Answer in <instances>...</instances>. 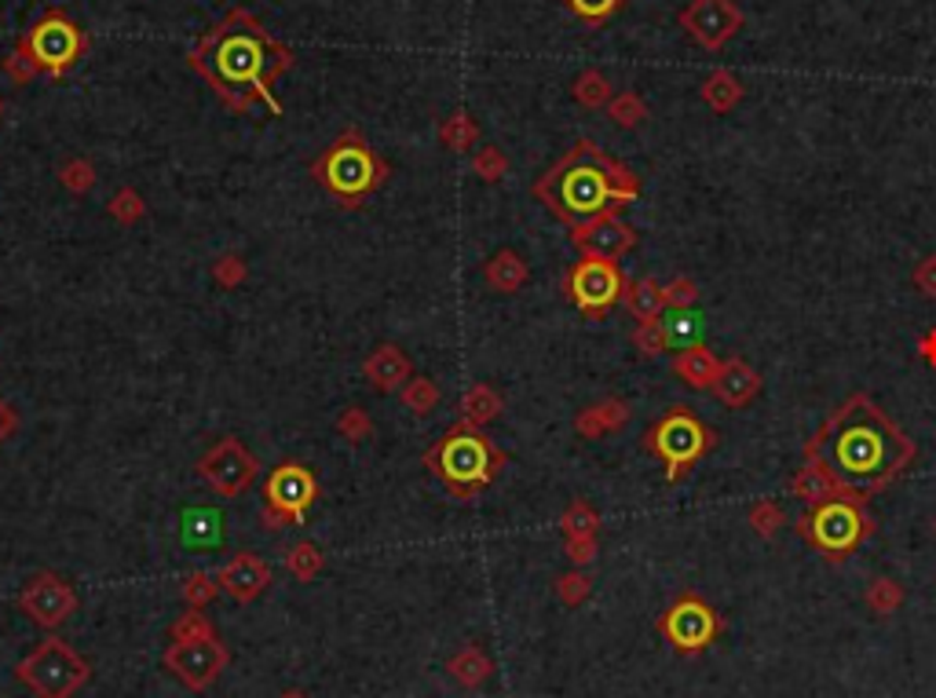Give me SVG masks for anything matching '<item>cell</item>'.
Returning a JSON list of instances; mask_svg holds the SVG:
<instances>
[{"label":"cell","instance_id":"10","mask_svg":"<svg viewBox=\"0 0 936 698\" xmlns=\"http://www.w3.org/2000/svg\"><path fill=\"white\" fill-rule=\"evenodd\" d=\"M15 48L29 59V67H34L37 74L62 77L88 51V37L62 8H48V12L19 37Z\"/></svg>","mask_w":936,"mask_h":698},{"label":"cell","instance_id":"39","mask_svg":"<svg viewBox=\"0 0 936 698\" xmlns=\"http://www.w3.org/2000/svg\"><path fill=\"white\" fill-rule=\"evenodd\" d=\"M751 527H754V534L757 538H765V541H772L779 530L787 527V516H783V508H779L776 502H768V497H761V502H757L754 508H751Z\"/></svg>","mask_w":936,"mask_h":698},{"label":"cell","instance_id":"25","mask_svg":"<svg viewBox=\"0 0 936 698\" xmlns=\"http://www.w3.org/2000/svg\"><path fill=\"white\" fill-rule=\"evenodd\" d=\"M622 304L637 322H651L665 311V286L655 282V278H629Z\"/></svg>","mask_w":936,"mask_h":698},{"label":"cell","instance_id":"19","mask_svg":"<svg viewBox=\"0 0 936 698\" xmlns=\"http://www.w3.org/2000/svg\"><path fill=\"white\" fill-rule=\"evenodd\" d=\"M362 377L381 395H392L407 388V381L413 377V362L399 344H377L367 356V362H362Z\"/></svg>","mask_w":936,"mask_h":698},{"label":"cell","instance_id":"52","mask_svg":"<svg viewBox=\"0 0 936 698\" xmlns=\"http://www.w3.org/2000/svg\"><path fill=\"white\" fill-rule=\"evenodd\" d=\"M15 432H19V413H15V406L0 399V446L12 440Z\"/></svg>","mask_w":936,"mask_h":698},{"label":"cell","instance_id":"31","mask_svg":"<svg viewBox=\"0 0 936 698\" xmlns=\"http://www.w3.org/2000/svg\"><path fill=\"white\" fill-rule=\"evenodd\" d=\"M571 96H575L586 110H597V107H608V103L615 99V88H611V81L600 74V70H581V74L575 77V85H571Z\"/></svg>","mask_w":936,"mask_h":698},{"label":"cell","instance_id":"40","mask_svg":"<svg viewBox=\"0 0 936 698\" xmlns=\"http://www.w3.org/2000/svg\"><path fill=\"white\" fill-rule=\"evenodd\" d=\"M903 603V586L892 578H875L867 589V607L875 614H892Z\"/></svg>","mask_w":936,"mask_h":698},{"label":"cell","instance_id":"47","mask_svg":"<svg viewBox=\"0 0 936 698\" xmlns=\"http://www.w3.org/2000/svg\"><path fill=\"white\" fill-rule=\"evenodd\" d=\"M589 589H592V581H589L586 570H571V575H564V578L556 581V597H560V603H567V607H578V603H586V600H589Z\"/></svg>","mask_w":936,"mask_h":698},{"label":"cell","instance_id":"50","mask_svg":"<svg viewBox=\"0 0 936 698\" xmlns=\"http://www.w3.org/2000/svg\"><path fill=\"white\" fill-rule=\"evenodd\" d=\"M564 541H567L564 552H567V559L575 567H586V564L597 559V538H564Z\"/></svg>","mask_w":936,"mask_h":698},{"label":"cell","instance_id":"13","mask_svg":"<svg viewBox=\"0 0 936 698\" xmlns=\"http://www.w3.org/2000/svg\"><path fill=\"white\" fill-rule=\"evenodd\" d=\"M194 472L213 494L242 497L249 486H253L260 461L253 450H245V443L238 440V435H224V440H216L209 450L197 457Z\"/></svg>","mask_w":936,"mask_h":698},{"label":"cell","instance_id":"29","mask_svg":"<svg viewBox=\"0 0 936 698\" xmlns=\"http://www.w3.org/2000/svg\"><path fill=\"white\" fill-rule=\"evenodd\" d=\"M183 541L187 545H220L224 541V516L213 508H187L183 513Z\"/></svg>","mask_w":936,"mask_h":698},{"label":"cell","instance_id":"1","mask_svg":"<svg viewBox=\"0 0 936 698\" xmlns=\"http://www.w3.org/2000/svg\"><path fill=\"white\" fill-rule=\"evenodd\" d=\"M808 461L835 476L845 497L867 505L889 491L919 457V446L871 395H849L805 443Z\"/></svg>","mask_w":936,"mask_h":698},{"label":"cell","instance_id":"34","mask_svg":"<svg viewBox=\"0 0 936 698\" xmlns=\"http://www.w3.org/2000/svg\"><path fill=\"white\" fill-rule=\"evenodd\" d=\"M399 399H403V406H407L410 413L424 417V413H432L435 406H440V384L429 381V377H410L407 388L399 392Z\"/></svg>","mask_w":936,"mask_h":698},{"label":"cell","instance_id":"32","mask_svg":"<svg viewBox=\"0 0 936 698\" xmlns=\"http://www.w3.org/2000/svg\"><path fill=\"white\" fill-rule=\"evenodd\" d=\"M560 530H564V538H597L600 534V513L586 502V497H578V502H571L564 508V516H560Z\"/></svg>","mask_w":936,"mask_h":698},{"label":"cell","instance_id":"46","mask_svg":"<svg viewBox=\"0 0 936 698\" xmlns=\"http://www.w3.org/2000/svg\"><path fill=\"white\" fill-rule=\"evenodd\" d=\"M245 275H249V264L238 253H224V256H216V264H213V278L216 282H220L224 289H238L245 282Z\"/></svg>","mask_w":936,"mask_h":698},{"label":"cell","instance_id":"24","mask_svg":"<svg viewBox=\"0 0 936 698\" xmlns=\"http://www.w3.org/2000/svg\"><path fill=\"white\" fill-rule=\"evenodd\" d=\"M790 491H794V497H801L805 505L830 502V497H845L841 494V486L835 483V476H830L819 461H808V457H805V465L794 472V479H790Z\"/></svg>","mask_w":936,"mask_h":698},{"label":"cell","instance_id":"18","mask_svg":"<svg viewBox=\"0 0 936 698\" xmlns=\"http://www.w3.org/2000/svg\"><path fill=\"white\" fill-rule=\"evenodd\" d=\"M216 581L235 603H253L272 586V567L256 556V552H235L227 564L216 570Z\"/></svg>","mask_w":936,"mask_h":698},{"label":"cell","instance_id":"23","mask_svg":"<svg viewBox=\"0 0 936 698\" xmlns=\"http://www.w3.org/2000/svg\"><path fill=\"white\" fill-rule=\"evenodd\" d=\"M530 278L527 260L516 249H497V253L483 264V282L497 289V293H519Z\"/></svg>","mask_w":936,"mask_h":698},{"label":"cell","instance_id":"41","mask_svg":"<svg viewBox=\"0 0 936 698\" xmlns=\"http://www.w3.org/2000/svg\"><path fill=\"white\" fill-rule=\"evenodd\" d=\"M216 592H220V581H216L213 575H205V570H194V575H187V581H183V603L191 611H202Z\"/></svg>","mask_w":936,"mask_h":698},{"label":"cell","instance_id":"48","mask_svg":"<svg viewBox=\"0 0 936 698\" xmlns=\"http://www.w3.org/2000/svg\"><path fill=\"white\" fill-rule=\"evenodd\" d=\"M695 300H699V282L688 275L673 278V282H665V308H695Z\"/></svg>","mask_w":936,"mask_h":698},{"label":"cell","instance_id":"5","mask_svg":"<svg viewBox=\"0 0 936 698\" xmlns=\"http://www.w3.org/2000/svg\"><path fill=\"white\" fill-rule=\"evenodd\" d=\"M311 180L326 191L333 202L356 213L381 191L388 180V161L367 143L359 129L340 132L326 151L311 161Z\"/></svg>","mask_w":936,"mask_h":698},{"label":"cell","instance_id":"2","mask_svg":"<svg viewBox=\"0 0 936 698\" xmlns=\"http://www.w3.org/2000/svg\"><path fill=\"white\" fill-rule=\"evenodd\" d=\"M293 51L267 34L249 8H231L187 56V67L231 113H249L256 103H264L278 118H283V99L272 85L293 70Z\"/></svg>","mask_w":936,"mask_h":698},{"label":"cell","instance_id":"44","mask_svg":"<svg viewBox=\"0 0 936 698\" xmlns=\"http://www.w3.org/2000/svg\"><path fill=\"white\" fill-rule=\"evenodd\" d=\"M59 180H62V186H67V191L88 194L92 186H96V169H92V161L74 158V161H67V165L59 169Z\"/></svg>","mask_w":936,"mask_h":698},{"label":"cell","instance_id":"22","mask_svg":"<svg viewBox=\"0 0 936 698\" xmlns=\"http://www.w3.org/2000/svg\"><path fill=\"white\" fill-rule=\"evenodd\" d=\"M721 362L724 359H717V351H710L706 344H692V348H681L677 356H673V373H677L688 388L710 392L717 373H721Z\"/></svg>","mask_w":936,"mask_h":698},{"label":"cell","instance_id":"16","mask_svg":"<svg viewBox=\"0 0 936 698\" xmlns=\"http://www.w3.org/2000/svg\"><path fill=\"white\" fill-rule=\"evenodd\" d=\"M19 611L40 629H59L70 614L77 611V592L67 578H59L56 570H40L19 592Z\"/></svg>","mask_w":936,"mask_h":698},{"label":"cell","instance_id":"8","mask_svg":"<svg viewBox=\"0 0 936 698\" xmlns=\"http://www.w3.org/2000/svg\"><path fill=\"white\" fill-rule=\"evenodd\" d=\"M717 446V432L688 406H670L644 435V450L659 457L665 468V483H684L688 472Z\"/></svg>","mask_w":936,"mask_h":698},{"label":"cell","instance_id":"54","mask_svg":"<svg viewBox=\"0 0 936 698\" xmlns=\"http://www.w3.org/2000/svg\"><path fill=\"white\" fill-rule=\"evenodd\" d=\"M278 698H311V695H304V691H283Z\"/></svg>","mask_w":936,"mask_h":698},{"label":"cell","instance_id":"7","mask_svg":"<svg viewBox=\"0 0 936 698\" xmlns=\"http://www.w3.org/2000/svg\"><path fill=\"white\" fill-rule=\"evenodd\" d=\"M797 534L808 549L819 552L830 564L856 556L860 545L875 534V519L867 516V505L856 497H830V502L808 505L797 516Z\"/></svg>","mask_w":936,"mask_h":698},{"label":"cell","instance_id":"45","mask_svg":"<svg viewBox=\"0 0 936 698\" xmlns=\"http://www.w3.org/2000/svg\"><path fill=\"white\" fill-rule=\"evenodd\" d=\"M472 172L480 176L483 183H497L508 172V158L497 147H480L472 158Z\"/></svg>","mask_w":936,"mask_h":698},{"label":"cell","instance_id":"42","mask_svg":"<svg viewBox=\"0 0 936 698\" xmlns=\"http://www.w3.org/2000/svg\"><path fill=\"white\" fill-rule=\"evenodd\" d=\"M564 4L581 19V23L600 26V23H608L611 15H619L626 0H564Z\"/></svg>","mask_w":936,"mask_h":698},{"label":"cell","instance_id":"26","mask_svg":"<svg viewBox=\"0 0 936 698\" xmlns=\"http://www.w3.org/2000/svg\"><path fill=\"white\" fill-rule=\"evenodd\" d=\"M699 92H703V103H706V107H710L713 113H732V110L743 103V96H746L740 74H732V70H724V67L713 70V74L703 81Z\"/></svg>","mask_w":936,"mask_h":698},{"label":"cell","instance_id":"56","mask_svg":"<svg viewBox=\"0 0 936 698\" xmlns=\"http://www.w3.org/2000/svg\"><path fill=\"white\" fill-rule=\"evenodd\" d=\"M933 534H936V524H933Z\"/></svg>","mask_w":936,"mask_h":698},{"label":"cell","instance_id":"38","mask_svg":"<svg viewBox=\"0 0 936 698\" xmlns=\"http://www.w3.org/2000/svg\"><path fill=\"white\" fill-rule=\"evenodd\" d=\"M107 213H110L121 227H132V224H140L143 216H147V205H143V194H140V191H132V186H121V191L110 197Z\"/></svg>","mask_w":936,"mask_h":698},{"label":"cell","instance_id":"20","mask_svg":"<svg viewBox=\"0 0 936 698\" xmlns=\"http://www.w3.org/2000/svg\"><path fill=\"white\" fill-rule=\"evenodd\" d=\"M761 388H765L761 373H757L746 359L732 356V359L721 362V373H717L710 392L717 395V402L728 406V410H743V406H751L757 395H761Z\"/></svg>","mask_w":936,"mask_h":698},{"label":"cell","instance_id":"51","mask_svg":"<svg viewBox=\"0 0 936 698\" xmlns=\"http://www.w3.org/2000/svg\"><path fill=\"white\" fill-rule=\"evenodd\" d=\"M4 70H8V77L15 81V85H29V81L37 77V70L29 67V59L23 56V51H12V56H8V62H4Z\"/></svg>","mask_w":936,"mask_h":698},{"label":"cell","instance_id":"6","mask_svg":"<svg viewBox=\"0 0 936 698\" xmlns=\"http://www.w3.org/2000/svg\"><path fill=\"white\" fill-rule=\"evenodd\" d=\"M172 643L165 648V665L169 673L191 691H205L220 681V673L231 665V651L216 637L213 622L197 611H187L183 618L172 622L169 629Z\"/></svg>","mask_w":936,"mask_h":698},{"label":"cell","instance_id":"12","mask_svg":"<svg viewBox=\"0 0 936 698\" xmlns=\"http://www.w3.org/2000/svg\"><path fill=\"white\" fill-rule=\"evenodd\" d=\"M629 278L622 275L619 260H600V256H578L564 278V293L586 318H604L611 308L622 304Z\"/></svg>","mask_w":936,"mask_h":698},{"label":"cell","instance_id":"4","mask_svg":"<svg viewBox=\"0 0 936 698\" xmlns=\"http://www.w3.org/2000/svg\"><path fill=\"white\" fill-rule=\"evenodd\" d=\"M421 461L424 468H432V476L440 479L457 502H472V497H480L502 476L508 454L483 429L457 421L443 432V440H435L424 450Z\"/></svg>","mask_w":936,"mask_h":698},{"label":"cell","instance_id":"35","mask_svg":"<svg viewBox=\"0 0 936 698\" xmlns=\"http://www.w3.org/2000/svg\"><path fill=\"white\" fill-rule=\"evenodd\" d=\"M476 135H480V129H476V121L461 110L451 113V118L440 124V140L446 151H472Z\"/></svg>","mask_w":936,"mask_h":698},{"label":"cell","instance_id":"30","mask_svg":"<svg viewBox=\"0 0 936 698\" xmlns=\"http://www.w3.org/2000/svg\"><path fill=\"white\" fill-rule=\"evenodd\" d=\"M446 670H451V676L461 687H480L487 676H491V659L483 654V648L468 643V648H461L451 662H446Z\"/></svg>","mask_w":936,"mask_h":698},{"label":"cell","instance_id":"53","mask_svg":"<svg viewBox=\"0 0 936 698\" xmlns=\"http://www.w3.org/2000/svg\"><path fill=\"white\" fill-rule=\"evenodd\" d=\"M919 351H922V359L929 362V366H936V329L925 333L922 344H919Z\"/></svg>","mask_w":936,"mask_h":698},{"label":"cell","instance_id":"49","mask_svg":"<svg viewBox=\"0 0 936 698\" xmlns=\"http://www.w3.org/2000/svg\"><path fill=\"white\" fill-rule=\"evenodd\" d=\"M911 282L925 300H936V256H922L911 270Z\"/></svg>","mask_w":936,"mask_h":698},{"label":"cell","instance_id":"3","mask_svg":"<svg viewBox=\"0 0 936 698\" xmlns=\"http://www.w3.org/2000/svg\"><path fill=\"white\" fill-rule=\"evenodd\" d=\"M560 224L578 227L604 213H619L640 197V176L611 158L592 140H578L553 169H545L530 186Z\"/></svg>","mask_w":936,"mask_h":698},{"label":"cell","instance_id":"33","mask_svg":"<svg viewBox=\"0 0 936 698\" xmlns=\"http://www.w3.org/2000/svg\"><path fill=\"white\" fill-rule=\"evenodd\" d=\"M608 113H611V121H615L619 129H637V124L648 121L651 110H648V103H644L640 92L626 88V92H619V96L608 103Z\"/></svg>","mask_w":936,"mask_h":698},{"label":"cell","instance_id":"37","mask_svg":"<svg viewBox=\"0 0 936 698\" xmlns=\"http://www.w3.org/2000/svg\"><path fill=\"white\" fill-rule=\"evenodd\" d=\"M286 567L297 581H311V578H319V570H322V552L311 545V541H297V545L286 552Z\"/></svg>","mask_w":936,"mask_h":698},{"label":"cell","instance_id":"17","mask_svg":"<svg viewBox=\"0 0 936 698\" xmlns=\"http://www.w3.org/2000/svg\"><path fill=\"white\" fill-rule=\"evenodd\" d=\"M571 242L581 256H600V260H622L626 253H633L640 242L637 227L622 220L619 213H604L597 220H586L578 227H571Z\"/></svg>","mask_w":936,"mask_h":698},{"label":"cell","instance_id":"55","mask_svg":"<svg viewBox=\"0 0 936 698\" xmlns=\"http://www.w3.org/2000/svg\"><path fill=\"white\" fill-rule=\"evenodd\" d=\"M0 118H4V103H0Z\"/></svg>","mask_w":936,"mask_h":698},{"label":"cell","instance_id":"11","mask_svg":"<svg viewBox=\"0 0 936 698\" xmlns=\"http://www.w3.org/2000/svg\"><path fill=\"white\" fill-rule=\"evenodd\" d=\"M319 502V479L304 461H283L272 468L264 479V508H260V524L264 530H283V527H304L308 513Z\"/></svg>","mask_w":936,"mask_h":698},{"label":"cell","instance_id":"28","mask_svg":"<svg viewBox=\"0 0 936 698\" xmlns=\"http://www.w3.org/2000/svg\"><path fill=\"white\" fill-rule=\"evenodd\" d=\"M502 395H497L491 384H472L465 395H461V421L472 424V429H487L491 421L502 417Z\"/></svg>","mask_w":936,"mask_h":698},{"label":"cell","instance_id":"43","mask_svg":"<svg viewBox=\"0 0 936 698\" xmlns=\"http://www.w3.org/2000/svg\"><path fill=\"white\" fill-rule=\"evenodd\" d=\"M337 432L345 435L348 443H367L373 435V421L362 406H348V410L337 417Z\"/></svg>","mask_w":936,"mask_h":698},{"label":"cell","instance_id":"21","mask_svg":"<svg viewBox=\"0 0 936 698\" xmlns=\"http://www.w3.org/2000/svg\"><path fill=\"white\" fill-rule=\"evenodd\" d=\"M629 417H633L629 402H626V399H615V395H611V399H600V402L586 406V410H578L575 432L581 435V440H604V435L626 429Z\"/></svg>","mask_w":936,"mask_h":698},{"label":"cell","instance_id":"9","mask_svg":"<svg viewBox=\"0 0 936 698\" xmlns=\"http://www.w3.org/2000/svg\"><path fill=\"white\" fill-rule=\"evenodd\" d=\"M15 676L37 698H74L92 681V665L67 640L48 637L15 665Z\"/></svg>","mask_w":936,"mask_h":698},{"label":"cell","instance_id":"14","mask_svg":"<svg viewBox=\"0 0 936 698\" xmlns=\"http://www.w3.org/2000/svg\"><path fill=\"white\" fill-rule=\"evenodd\" d=\"M659 633L677 654H703L717 637H721V614H717L703 597L684 592V597L659 618Z\"/></svg>","mask_w":936,"mask_h":698},{"label":"cell","instance_id":"27","mask_svg":"<svg viewBox=\"0 0 936 698\" xmlns=\"http://www.w3.org/2000/svg\"><path fill=\"white\" fill-rule=\"evenodd\" d=\"M662 329H665V340L670 348H692V344H703V329H706V318L699 315L695 308H665L662 315Z\"/></svg>","mask_w":936,"mask_h":698},{"label":"cell","instance_id":"36","mask_svg":"<svg viewBox=\"0 0 936 698\" xmlns=\"http://www.w3.org/2000/svg\"><path fill=\"white\" fill-rule=\"evenodd\" d=\"M629 344L640 351L644 359H659L662 351H670V340H665V329L659 318L651 322H637V329L629 333Z\"/></svg>","mask_w":936,"mask_h":698},{"label":"cell","instance_id":"15","mask_svg":"<svg viewBox=\"0 0 936 698\" xmlns=\"http://www.w3.org/2000/svg\"><path fill=\"white\" fill-rule=\"evenodd\" d=\"M743 23L746 15L735 0H688L681 8V29L706 51H721Z\"/></svg>","mask_w":936,"mask_h":698}]
</instances>
